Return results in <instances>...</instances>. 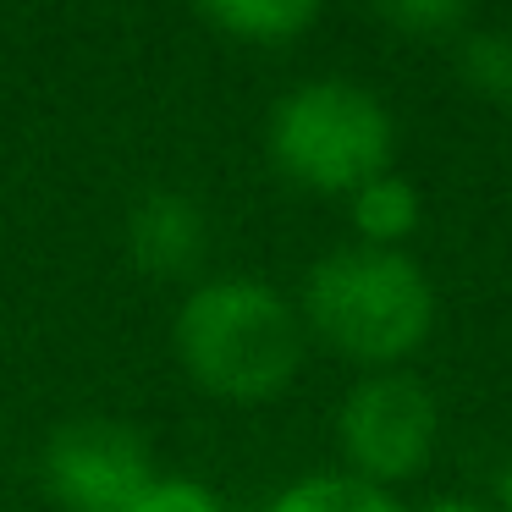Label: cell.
Here are the masks:
<instances>
[{"label":"cell","instance_id":"cell-14","mask_svg":"<svg viewBox=\"0 0 512 512\" xmlns=\"http://www.w3.org/2000/svg\"><path fill=\"white\" fill-rule=\"evenodd\" d=\"M501 501H507V512H512V468H507V479H501Z\"/></svg>","mask_w":512,"mask_h":512},{"label":"cell","instance_id":"cell-11","mask_svg":"<svg viewBox=\"0 0 512 512\" xmlns=\"http://www.w3.org/2000/svg\"><path fill=\"white\" fill-rule=\"evenodd\" d=\"M375 12L386 17L397 34L413 39H441L468 17V0H375Z\"/></svg>","mask_w":512,"mask_h":512},{"label":"cell","instance_id":"cell-4","mask_svg":"<svg viewBox=\"0 0 512 512\" xmlns=\"http://www.w3.org/2000/svg\"><path fill=\"white\" fill-rule=\"evenodd\" d=\"M441 435V408L435 397L402 369L358 380L336 413V441H342L347 474L386 490L391 479H413L435 452Z\"/></svg>","mask_w":512,"mask_h":512},{"label":"cell","instance_id":"cell-2","mask_svg":"<svg viewBox=\"0 0 512 512\" xmlns=\"http://www.w3.org/2000/svg\"><path fill=\"white\" fill-rule=\"evenodd\" d=\"M303 325L353 364H402L435 325V287L402 248H336L303 281Z\"/></svg>","mask_w":512,"mask_h":512},{"label":"cell","instance_id":"cell-7","mask_svg":"<svg viewBox=\"0 0 512 512\" xmlns=\"http://www.w3.org/2000/svg\"><path fill=\"white\" fill-rule=\"evenodd\" d=\"M347 199H353V226L369 248H402V237H413V226H419V188L397 171L369 177Z\"/></svg>","mask_w":512,"mask_h":512},{"label":"cell","instance_id":"cell-3","mask_svg":"<svg viewBox=\"0 0 512 512\" xmlns=\"http://www.w3.org/2000/svg\"><path fill=\"white\" fill-rule=\"evenodd\" d=\"M391 111L375 89L347 78L298 83L270 111V160L309 193H358L391 171Z\"/></svg>","mask_w":512,"mask_h":512},{"label":"cell","instance_id":"cell-1","mask_svg":"<svg viewBox=\"0 0 512 512\" xmlns=\"http://www.w3.org/2000/svg\"><path fill=\"white\" fill-rule=\"evenodd\" d=\"M193 386L226 402H270L303 364V314L254 276L204 281L182 298L171 325Z\"/></svg>","mask_w":512,"mask_h":512},{"label":"cell","instance_id":"cell-9","mask_svg":"<svg viewBox=\"0 0 512 512\" xmlns=\"http://www.w3.org/2000/svg\"><path fill=\"white\" fill-rule=\"evenodd\" d=\"M265 512H402V507L358 474H309L292 479Z\"/></svg>","mask_w":512,"mask_h":512},{"label":"cell","instance_id":"cell-5","mask_svg":"<svg viewBox=\"0 0 512 512\" xmlns=\"http://www.w3.org/2000/svg\"><path fill=\"white\" fill-rule=\"evenodd\" d=\"M39 474L67 512H127L138 490L155 479V463L133 424L72 419L45 441Z\"/></svg>","mask_w":512,"mask_h":512},{"label":"cell","instance_id":"cell-13","mask_svg":"<svg viewBox=\"0 0 512 512\" xmlns=\"http://www.w3.org/2000/svg\"><path fill=\"white\" fill-rule=\"evenodd\" d=\"M424 512H485V507H474V501H463V496H446V501H430Z\"/></svg>","mask_w":512,"mask_h":512},{"label":"cell","instance_id":"cell-12","mask_svg":"<svg viewBox=\"0 0 512 512\" xmlns=\"http://www.w3.org/2000/svg\"><path fill=\"white\" fill-rule=\"evenodd\" d=\"M127 512H221V496H215L210 485H199V479H166L155 474L144 490L133 496V507Z\"/></svg>","mask_w":512,"mask_h":512},{"label":"cell","instance_id":"cell-8","mask_svg":"<svg viewBox=\"0 0 512 512\" xmlns=\"http://www.w3.org/2000/svg\"><path fill=\"white\" fill-rule=\"evenodd\" d=\"M199 12L237 39L281 45V39H298L320 17V0H199Z\"/></svg>","mask_w":512,"mask_h":512},{"label":"cell","instance_id":"cell-6","mask_svg":"<svg viewBox=\"0 0 512 512\" xmlns=\"http://www.w3.org/2000/svg\"><path fill=\"white\" fill-rule=\"evenodd\" d=\"M127 254L144 276L155 281H182L204 259V215L188 193L155 188L133 204L127 215Z\"/></svg>","mask_w":512,"mask_h":512},{"label":"cell","instance_id":"cell-10","mask_svg":"<svg viewBox=\"0 0 512 512\" xmlns=\"http://www.w3.org/2000/svg\"><path fill=\"white\" fill-rule=\"evenodd\" d=\"M457 72L479 100L512 105V34H496V28L468 34L463 50H457Z\"/></svg>","mask_w":512,"mask_h":512}]
</instances>
